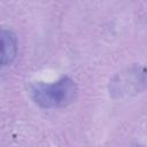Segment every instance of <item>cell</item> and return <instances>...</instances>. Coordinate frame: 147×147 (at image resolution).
Listing matches in <instances>:
<instances>
[{"instance_id": "7a4b0ae2", "label": "cell", "mask_w": 147, "mask_h": 147, "mask_svg": "<svg viewBox=\"0 0 147 147\" xmlns=\"http://www.w3.org/2000/svg\"><path fill=\"white\" fill-rule=\"evenodd\" d=\"M145 84V70L144 68L140 69L134 67L131 69H127L125 72L119 74V76L116 77V79L113 82V88L111 91L114 93L122 94H129L130 92L139 91V86H144Z\"/></svg>"}, {"instance_id": "3957f363", "label": "cell", "mask_w": 147, "mask_h": 147, "mask_svg": "<svg viewBox=\"0 0 147 147\" xmlns=\"http://www.w3.org/2000/svg\"><path fill=\"white\" fill-rule=\"evenodd\" d=\"M17 38L9 29L0 28V68L10 64L17 55Z\"/></svg>"}, {"instance_id": "6da1fadb", "label": "cell", "mask_w": 147, "mask_h": 147, "mask_svg": "<svg viewBox=\"0 0 147 147\" xmlns=\"http://www.w3.org/2000/svg\"><path fill=\"white\" fill-rule=\"evenodd\" d=\"M77 93V85L69 77H62L53 83H36L30 91L32 100L46 109L63 108L71 105L76 100Z\"/></svg>"}]
</instances>
